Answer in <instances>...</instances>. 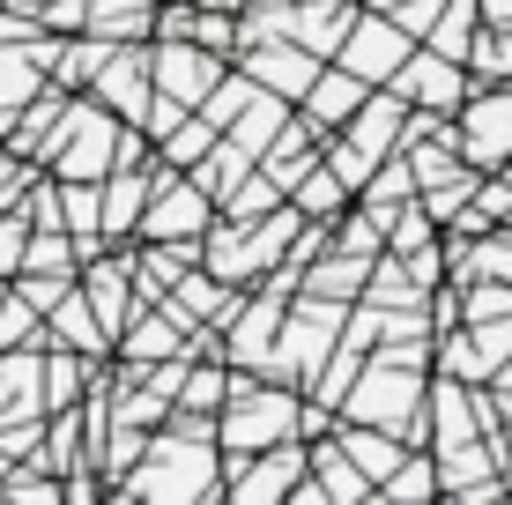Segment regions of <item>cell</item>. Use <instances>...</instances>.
I'll return each mask as SVG.
<instances>
[{"mask_svg": "<svg viewBox=\"0 0 512 505\" xmlns=\"http://www.w3.org/2000/svg\"><path fill=\"white\" fill-rule=\"evenodd\" d=\"M483 8V23H512V0H475Z\"/></svg>", "mask_w": 512, "mask_h": 505, "instance_id": "29", "label": "cell"}, {"mask_svg": "<svg viewBox=\"0 0 512 505\" xmlns=\"http://www.w3.org/2000/svg\"><path fill=\"white\" fill-rule=\"evenodd\" d=\"M0 298H8V283H0Z\"/></svg>", "mask_w": 512, "mask_h": 505, "instance_id": "34", "label": "cell"}, {"mask_svg": "<svg viewBox=\"0 0 512 505\" xmlns=\"http://www.w3.org/2000/svg\"><path fill=\"white\" fill-rule=\"evenodd\" d=\"M394 90L416 104V112H461V97H468V75H461V60H446V52H431V45H416L409 60H401V75H394Z\"/></svg>", "mask_w": 512, "mask_h": 505, "instance_id": "11", "label": "cell"}, {"mask_svg": "<svg viewBox=\"0 0 512 505\" xmlns=\"http://www.w3.org/2000/svg\"><path fill=\"white\" fill-rule=\"evenodd\" d=\"M446 134L475 171H498L512 156V82H490L483 97H461V119H446Z\"/></svg>", "mask_w": 512, "mask_h": 505, "instance_id": "5", "label": "cell"}, {"mask_svg": "<svg viewBox=\"0 0 512 505\" xmlns=\"http://www.w3.org/2000/svg\"><path fill=\"white\" fill-rule=\"evenodd\" d=\"M253 8H282V0H253Z\"/></svg>", "mask_w": 512, "mask_h": 505, "instance_id": "33", "label": "cell"}, {"mask_svg": "<svg viewBox=\"0 0 512 505\" xmlns=\"http://www.w3.org/2000/svg\"><path fill=\"white\" fill-rule=\"evenodd\" d=\"M423 394H431V379L416 372V364H386L372 357L357 379H349V394H342V416H357V424H386V431H401V439H423Z\"/></svg>", "mask_w": 512, "mask_h": 505, "instance_id": "3", "label": "cell"}, {"mask_svg": "<svg viewBox=\"0 0 512 505\" xmlns=\"http://www.w3.org/2000/svg\"><path fill=\"white\" fill-rule=\"evenodd\" d=\"M149 208V164H119L104 171V238H127Z\"/></svg>", "mask_w": 512, "mask_h": 505, "instance_id": "16", "label": "cell"}, {"mask_svg": "<svg viewBox=\"0 0 512 505\" xmlns=\"http://www.w3.org/2000/svg\"><path fill=\"white\" fill-rule=\"evenodd\" d=\"M208 149H216V127H208L201 112H186L171 134H156V164H171V171H193Z\"/></svg>", "mask_w": 512, "mask_h": 505, "instance_id": "21", "label": "cell"}, {"mask_svg": "<svg viewBox=\"0 0 512 505\" xmlns=\"http://www.w3.org/2000/svg\"><path fill=\"white\" fill-rule=\"evenodd\" d=\"M208 208H216V201H208L186 171L149 164V208H141L134 231H141V238H201V231H208Z\"/></svg>", "mask_w": 512, "mask_h": 505, "instance_id": "7", "label": "cell"}, {"mask_svg": "<svg viewBox=\"0 0 512 505\" xmlns=\"http://www.w3.org/2000/svg\"><path fill=\"white\" fill-rule=\"evenodd\" d=\"M119 498H223V446H216V416H179L171 431H156L141 446V461L112 483Z\"/></svg>", "mask_w": 512, "mask_h": 505, "instance_id": "1", "label": "cell"}, {"mask_svg": "<svg viewBox=\"0 0 512 505\" xmlns=\"http://www.w3.org/2000/svg\"><path fill=\"white\" fill-rule=\"evenodd\" d=\"M23 246H30V216L23 208H0V275L23 268Z\"/></svg>", "mask_w": 512, "mask_h": 505, "instance_id": "27", "label": "cell"}, {"mask_svg": "<svg viewBox=\"0 0 512 505\" xmlns=\"http://www.w3.org/2000/svg\"><path fill=\"white\" fill-rule=\"evenodd\" d=\"M82 298H90V312L104 320V335H119V327L134 320V305H141L134 260H97V253H90V268H82Z\"/></svg>", "mask_w": 512, "mask_h": 505, "instance_id": "14", "label": "cell"}, {"mask_svg": "<svg viewBox=\"0 0 512 505\" xmlns=\"http://www.w3.org/2000/svg\"><path fill=\"white\" fill-rule=\"evenodd\" d=\"M23 342H45L38 335V305H23L8 290V298H0V350H23Z\"/></svg>", "mask_w": 512, "mask_h": 505, "instance_id": "24", "label": "cell"}, {"mask_svg": "<svg viewBox=\"0 0 512 505\" xmlns=\"http://www.w3.org/2000/svg\"><path fill=\"white\" fill-rule=\"evenodd\" d=\"M297 416H305V394L297 387H275V379H260V372H238L231 402L216 409L223 461H245V454H260V446H275V439H305Z\"/></svg>", "mask_w": 512, "mask_h": 505, "instance_id": "2", "label": "cell"}, {"mask_svg": "<svg viewBox=\"0 0 512 505\" xmlns=\"http://www.w3.org/2000/svg\"><path fill=\"white\" fill-rule=\"evenodd\" d=\"M334 439H342V454L357 461L364 476H372V491L401 468V454H409V439H401V431H386V424H357V416H342V424H334Z\"/></svg>", "mask_w": 512, "mask_h": 505, "instance_id": "15", "label": "cell"}, {"mask_svg": "<svg viewBox=\"0 0 512 505\" xmlns=\"http://www.w3.org/2000/svg\"><path fill=\"white\" fill-rule=\"evenodd\" d=\"M290 201H297V208H305V216H312V223H327V216H334V208H342V201H349V186H342V179H334V171H327V156H320V164H312V171H305V179H297V186H290Z\"/></svg>", "mask_w": 512, "mask_h": 505, "instance_id": "22", "label": "cell"}, {"mask_svg": "<svg viewBox=\"0 0 512 505\" xmlns=\"http://www.w3.org/2000/svg\"><path fill=\"white\" fill-rule=\"evenodd\" d=\"M149 82H156V97H171V104H201L223 82V52H208L193 38H171V45L149 52Z\"/></svg>", "mask_w": 512, "mask_h": 505, "instance_id": "10", "label": "cell"}, {"mask_svg": "<svg viewBox=\"0 0 512 505\" xmlns=\"http://www.w3.org/2000/svg\"><path fill=\"white\" fill-rule=\"evenodd\" d=\"M498 179H505V186H512V156H505V164H498Z\"/></svg>", "mask_w": 512, "mask_h": 505, "instance_id": "32", "label": "cell"}, {"mask_svg": "<svg viewBox=\"0 0 512 505\" xmlns=\"http://www.w3.org/2000/svg\"><path fill=\"white\" fill-rule=\"evenodd\" d=\"M238 67H245V75H253L260 82V90H275V97H305L312 90V75H320V52H305V45H297V38H245L238 45Z\"/></svg>", "mask_w": 512, "mask_h": 505, "instance_id": "9", "label": "cell"}, {"mask_svg": "<svg viewBox=\"0 0 512 505\" xmlns=\"http://www.w3.org/2000/svg\"><path fill=\"white\" fill-rule=\"evenodd\" d=\"M305 468H312V439H275V446H260V454L231 461L223 491L238 505H268V498H290L297 483H305Z\"/></svg>", "mask_w": 512, "mask_h": 505, "instance_id": "6", "label": "cell"}, {"mask_svg": "<svg viewBox=\"0 0 512 505\" xmlns=\"http://www.w3.org/2000/svg\"><path fill=\"white\" fill-rule=\"evenodd\" d=\"M67 290H75V275H30V268L15 275V298H23V305H38V320L67 298Z\"/></svg>", "mask_w": 512, "mask_h": 505, "instance_id": "25", "label": "cell"}, {"mask_svg": "<svg viewBox=\"0 0 512 505\" xmlns=\"http://www.w3.org/2000/svg\"><path fill=\"white\" fill-rule=\"evenodd\" d=\"M334 52H342L349 75H364V82L379 90V82H394V75H401V60L416 52V38H409V30H401L386 8H357V23H349V38L334 45Z\"/></svg>", "mask_w": 512, "mask_h": 505, "instance_id": "8", "label": "cell"}, {"mask_svg": "<svg viewBox=\"0 0 512 505\" xmlns=\"http://www.w3.org/2000/svg\"><path fill=\"white\" fill-rule=\"evenodd\" d=\"M498 461L512 468V416H505V424H498Z\"/></svg>", "mask_w": 512, "mask_h": 505, "instance_id": "30", "label": "cell"}, {"mask_svg": "<svg viewBox=\"0 0 512 505\" xmlns=\"http://www.w3.org/2000/svg\"><path fill=\"white\" fill-rule=\"evenodd\" d=\"M82 30L90 38H141L149 30V0H82Z\"/></svg>", "mask_w": 512, "mask_h": 505, "instance_id": "20", "label": "cell"}, {"mask_svg": "<svg viewBox=\"0 0 512 505\" xmlns=\"http://www.w3.org/2000/svg\"><path fill=\"white\" fill-rule=\"evenodd\" d=\"M312 483H320V498H372V476L342 454V439H334V431L312 439Z\"/></svg>", "mask_w": 512, "mask_h": 505, "instance_id": "18", "label": "cell"}, {"mask_svg": "<svg viewBox=\"0 0 512 505\" xmlns=\"http://www.w3.org/2000/svg\"><path fill=\"white\" fill-rule=\"evenodd\" d=\"M38 186V171H30L23 149H0V208H23V194Z\"/></svg>", "mask_w": 512, "mask_h": 505, "instance_id": "26", "label": "cell"}, {"mask_svg": "<svg viewBox=\"0 0 512 505\" xmlns=\"http://www.w3.org/2000/svg\"><path fill=\"white\" fill-rule=\"evenodd\" d=\"M475 23H483V8H475V0H438V15H431V30H423V45L468 67V52H475Z\"/></svg>", "mask_w": 512, "mask_h": 505, "instance_id": "19", "label": "cell"}, {"mask_svg": "<svg viewBox=\"0 0 512 505\" xmlns=\"http://www.w3.org/2000/svg\"><path fill=\"white\" fill-rule=\"evenodd\" d=\"M45 327H52L45 342H67V350H82V357H104V342H112V335H104V320L90 312V298H82V283L45 312Z\"/></svg>", "mask_w": 512, "mask_h": 505, "instance_id": "17", "label": "cell"}, {"mask_svg": "<svg viewBox=\"0 0 512 505\" xmlns=\"http://www.w3.org/2000/svg\"><path fill=\"white\" fill-rule=\"evenodd\" d=\"M372 97V82L364 75H349V67H320V75H312V90L297 97V119H305L312 134H334V127H349V112H357V104Z\"/></svg>", "mask_w": 512, "mask_h": 505, "instance_id": "13", "label": "cell"}, {"mask_svg": "<svg viewBox=\"0 0 512 505\" xmlns=\"http://www.w3.org/2000/svg\"><path fill=\"white\" fill-rule=\"evenodd\" d=\"M38 156L52 164V179H104L119 164V119L97 112V104H67Z\"/></svg>", "mask_w": 512, "mask_h": 505, "instance_id": "4", "label": "cell"}, {"mask_svg": "<svg viewBox=\"0 0 512 505\" xmlns=\"http://www.w3.org/2000/svg\"><path fill=\"white\" fill-rule=\"evenodd\" d=\"M97 104H104V112H119V119H134V127H141V119H149V104H156V82H149V52H104V67H97Z\"/></svg>", "mask_w": 512, "mask_h": 505, "instance_id": "12", "label": "cell"}, {"mask_svg": "<svg viewBox=\"0 0 512 505\" xmlns=\"http://www.w3.org/2000/svg\"><path fill=\"white\" fill-rule=\"evenodd\" d=\"M483 387H490V409H498V416H512V357H505L498 372L483 379Z\"/></svg>", "mask_w": 512, "mask_h": 505, "instance_id": "28", "label": "cell"}, {"mask_svg": "<svg viewBox=\"0 0 512 505\" xmlns=\"http://www.w3.org/2000/svg\"><path fill=\"white\" fill-rule=\"evenodd\" d=\"M8 468H15V454H8V446H0V476H8Z\"/></svg>", "mask_w": 512, "mask_h": 505, "instance_id": "31", "label": "cell"}, {"mask_svg": "<svg viewBox=\"0 0 512 505\" xmlns=\"http://www.w3.org/2000/svg\"><path fill=\"white\" fill-rule=\"evenodd\" d=\"M431 491H438V461L431 454H401V468L379 483L372 498H431Z\"/></svg>", "mask_w": 512, "mask_h": 505, "instance_id": "23", "label": "cell"}]
</instances>
